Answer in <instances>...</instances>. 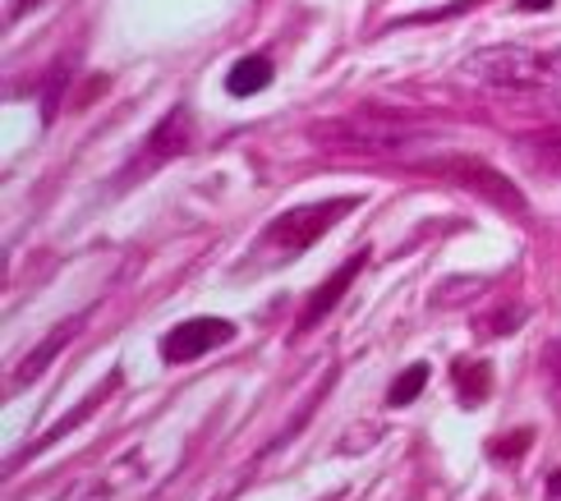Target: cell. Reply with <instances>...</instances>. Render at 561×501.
Wrapping results in <instances>:
<instances>
[{"label": "cell", "mask_w": 561, "mask_h": 501, "mask_svg": "<svg viewBox=\"0 0 561 501\" xmlns=\"http://www.w3.org/2000/svg\"><path fill=\"white\" fill-rule=\"evenodd\" d=\"M520 318H525V314H520V308H506V314H497V318H488V322L479 318V331H493V337H506V331H511V327H516Z\"/></svg>", "instance_id": "9a60e30c"}, {"label": "cell", "mask_w": 561, "mask_h": 501, "mask_svg": "<svg viewBox=\"0 0 561 501\" xmlns=\"http://www.w3.org/2000/svg\"><path fill=\"white\" fill-rule=\"evenodd\" d=\"M465 79L493 92H561V56L543 46L506 42V46H483L465 60Z\"/></svg>", "instance_id": "7a4b0ae2"}, {"label": "cell", "mask_w": 561, "mask_h": 501, "mask_svg": "<svg viewBox=\"0 0 561 501\" xmlns=\"http://www.w3.org/2000/svg\"><path fill=\"white\" fill-rule=\"evenodd\" d=\"M190 148H194V121H190V111H184V106H171V111L157 121V129L144 138V148H138L134 166L121 175V184H134V180H144V175L161 171V166L180 161Z\"/></svg>", "instance_id": "277c9868"}, {"label": "cell", "mask_w": 561, "mask_h": 501, "mask_svg": "<svg viewBox=\"0 0 561 501\" xmlns=\"http://www.w3.org/2000/svg\"><path fill=\"white\" fill-rule=\"evenodd\" d=\"M83 327V318H69V322H60L56 331H51V337H46V345H37L33 354H28V360H23L19 368H14V387L10 391H23V387H33V382L46 373V368H51L56 364V354L69 345V337H75V331Z\"/></svg>", "instance_id": "ba28073f"}, {"label": "cell", "mask_w": 561, "mask_h": 501, "mask_svg": "<svg viewBox=\"0 0 561 501\" xmlns=\"http://www.w3.org/2000/svg\"><path fill=\"white\" fill-rule=\"evenodd\" d=\"M309 134L327 152L396 157V152H410L419 138H428V125L405 121V115H391V111H350V115H332V121H318Z\"/></svg>", "instance_id": "6da1fadb"}, {"label": "cell", "mask_w": 561, "mask_h": 501, "mask_svg": "<svg viewBox=\"0 0 561 501\" xmlns=\"http://www.w3.org/2000/svg\"><path fill=\"white\" fill-rule=\"evenodd\" d=\"M267 83H272V60L267 56H244V60L230 65V75H226L230 98H259Z\"/></svg>", "instance_id": "9c48e42d"}, {"label": "cell", "mask_w": 561, "mask_h": 501, "mask_svg": "<svg viewBox=\"0 0 561 501\" xmlns=\"http://www.w3.org/2000/svg\"><path fill=\"white\" fill-rule=\"evenodd\" d=\"M529 152L548 171H561V134H543V138H529Z\"/></svg>", "instance_id": "7c38bea8"}, {"label": "cell", "mask_w": 561, "mask_h": 501, "mask_svg": "<svg viewBox=\"0 0 561 501\" xmlns=\"http://www.w3.org/2000/svg\"><path fill=\"white\" fill-rule=\"evenodd\" d=\"M437 175H451V180H460L465 189H474V194H488L497 207H506V212H520L525 203L511 194V184L497 175V171H488V166H479V161H447V166H433Z\"/></svg>", "instance_id": "52a82bcc"}, {"label": "cell", "mask_w": 561, "mask_h": 501, "mask_svg": "<svg viewBox=\"0 0 561 501\" xmlns=\"http://www.w3.org/2000/svg\"><path fill=\"white\" fill-rule=\"evenodd\" d=\"M557 106H561V92H557Z\"/></svg>", "instance_id": "ffe728a7"}, {"label": "cell", "mask_w": 561, "mask_h": 501, "mask_svg": "<svg viewBox=\"0 0 561 501\" xmlns=\"http://www.w3.org/2000/svg\"><path fill=\"white\" fill-rule=\"evenodd\" d=\"M456 391H460V405H479L488 391H493V368L488 364H460L456 368Z\"/></svg>", "instance_id": "30bf717a"}, {"label": "cell", "mask_w": 561, "mask_h": 501, "mask_svg": "<svg viewBox=\"0 0 561 501\" xmlns=\"http://www.w3.org/2000/svg\"><path fill=\"white\" fill-rule=\"evenodd\" d=\"M548 5H557V0H520V10H548Z\"/></svg>", "instance_id": "2e32d148"}, {"label": "cell", "mask_w": 561, "mask_h": 501, "mask_svg": "<svg viewBox=\"0 0 561 501\" xmlns=\"http://www.w3.org/2000/svg\"><path fill=\"white\" fill-rule=\"evenodd\" d=\"M37 5H42V0H19V10H14V14H28V10H37Z\"/></svg>", "instance_id": "ac0fdd59"}, {"label": "cell", "mask_w": 561, "mask_h": 501, "mask_svg": "<svg viewBox=\"0 0 561 501\" xmlns=\"http://www.w3.org/2000/svg\"><path fill=\"white\" fill-rule=\"evenodd\" d=\"M424 387H428V364H410L401 377L391 382L387 405H391V410H405L410 400H419V396H424Z\"/></svg>", "instance_id": "8fae6325"}, {"label": "cell", "mask_w": 561, "mask_h": 501, "mask_svg": "<svg viewBox=\"0 0 561 501\" xmlns=\"http://www.w3.org/2000/svg\"><path fill=\"white\" fill-rule=\"evenodd\" d=\"M552 364H557V373H561V345H557V350H552Z\"/></svg>", "instance_id": "d6986e66"}, {"label": "cell", "mask_w": 561, "mask_h": 501, "mask_svg": "<svg viewBox=\"0 0 561 501\" xmlns=\"http://www.w3.org/2000/svg\"><path fill=\"white\" fill-rule=\"evenodd\" d=\"M548 492L561 501V469H552V479H548Z\"/></svg>", "instance_id": "e0dca14e"}, {"label": "cell", "mask_w": 561, "mask_h": 501, "mask_svg": "<svg viewBox=\"0 0 561 501\" xmlns=\"http://www.w3.org/2000/svg\"><path fill=\"white\" fill-rule=\"evenodd\" d=\"M364 262H368V253H355L350 262H341V272H332V276H327V281L318 285V291L309 295V304H304V314L295 318V337H309V331H313L327 314H332V308L345 299L350 285H355V276L364 272Z\"/></svg>", "instance_id": "8992f818"}, {"label": "cell", "mask_w": 561, "mask_h": 501, "mask_svg": "<svg viewBox=\"0 0 561 501\" xmlns=\"http://www.w3.org/2000/svg\"><path fill=\"white\" fill-rule=\"evenodd\" d=\"M359 207V198H322V203H304V207H290L280 212V217L267 226V235L259 240V253H267L272 262L267 267H280L286 258L313 249L327 230H332L341 217H350V212Z\"/></svg>", "instance_id": "3957f363"}, {"label": "cell", "mask_w": 561, "mask_h": 501, "mask_svg": "<svg viewBox=\"0 0 561 501\" xmlns=\"http://www.w3.org/2000/svg\"><path fill=\"white\" fill-rule=\"evenodd\" d=\"M236 341V322H226V318H190V322H180L171 327L167 337H161V360L167 364H194L203 360V354H213L221 345Z\"/></svg>", "instance_id": "5b68a950"}, {"label": "cell", "mask_w": 561, "mask_h": 501, "mask_svg": "<svg viewBox=\"0 0 561 501\" xmlns=\"http://www.w3.org/2000/svg\"><path fill=\"white\" fill-rule=\"evenodd\" d=\"M529 442H534V433L525 428V433H511V437H497L493 446H488V456L493 460H516V456H525L529 451Z\"/></svg>", "instance_id": "4fadbf2b"}, {"label": "cell", "mask_w": 561, "mask_h": 501, "mask_svg": "<svg viewBox=\"0 0 561 501\" xmlns=\"http://www.w3.org/2000/svg\"><path fill=\"white\" fill-rule=\"evenodd\" d=\"M65 65L51 69V83H46V102H42V125H51L56 121V102H60V92H65Z\"/></svg>", "instance_id": "5bb4252c"}]
</instances>
